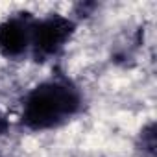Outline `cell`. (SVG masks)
Here are the masks:
<instances>
[{
	"label": "cell",
	"instance_id": "3957f363",
	"mask_svg": "<svg viewBox=\"0 0 157 157\" xmlns=\"http://www.w3.org/2000/svg\"><path fill=\"white\" fill-rule=\"evenodd\" d=\"M33 19L28 13L13 15L0 24V54L6 59H21L32 48Z\"/></svg>",
	"mask_w": 157,
	"mask_h": 157
},
{
	"label": "cell",
	"instance_id": "7a4b0ae2",
	"mask_svg": "<svg viewBox=\"0 0 157 157\" xmlns=\"http://www.w3.org/2000/svg\"><path fill=\"white\" fill-rule=\"evenodd\" d=\"M72 33H74V22L68 17L54 13L41 21H33L30 52L41 61L56 57L68 44Z\"/></svg>",
	"mask_w": 157,
	"mask_h": 157
},
{
	"label": "cell",
	"instance_id": "6da1fadb",
	"mask_svg": "<svg viewBox=\"0 0 157 157\" xmlns=\"http://www.w3.org/2000/svg\"><path fill=\"white\" fill-rule=\"evenodd\" d=\"M82 93L68 78L54 76L35 85L22 102V124L32 131H46L72 120L82 111Z\"/></svg>",
	"mask_w": 157,
	"mask_h": 157
},
{
	"label": "cell",
	"instance_id": "277c9868",
	"mask_svg": "<svg viewBox=\"0 0 157 157\" xmlns=\"http://www.w3.org/2000/svg\"><path fill=\"white\" fill-rule=\"evenodd\" d=\"M140 150H142V155L146 157H153L155 153V128H153V122L148 124V128H144L140 131Z\"/></svg>",
	"mask_w": 157,
	"mask_h": 157
}]
</instances>
